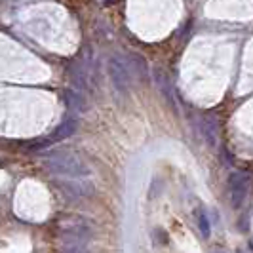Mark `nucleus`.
Here are the masks:
<instances>
[{
	"label": "nucleus",
	"mask_w": 253,
	"mask_h": 253,
	"mask_svg": "<svg viewBox=\"0 0 253 253\" xmlns=\"http://www.w3.org/2000/svg\"><path fill=\"white\" fill-rule=\"evenodd\" d=\"M44 164L48 168V171L53 173L55 177L73 179V177H88L89 175V169L86 168V164L76 154L63 151V149L48 152Z\"/></svg>",
	"instance_id": "obj_1"
},
{
	"label": "nucleus",
	"mask_w": 253,
	"mask_h": 253,
	"mask_svg": "<svg viewBox=\"0 0 253 253\" xmlns=\"http://www.w3.org/2000/svg\"><path fill=\"white\" fill-rule=\"evenodd\" d=\"M109 76L116 93L127 95L129 93V63L122 59V55L114 53L109 59Z\"/></svg>",
	"instance_id": "obj_2"
},
{
	"label": "nucleus",
	"mask_w": 253,
	"mask_h": 253,
	"mask_svg": "<svg viewBox=\"0 0 253 253\" xmlns=\"http://www.w3.org/2000/svg\"><path fill=\"white\" fill-rule=\"evenodd\" d=\"M89 240V230L82 225H73L65 228L63 250L65 253H86V244Z\"/></svg>",
	"instance_id": "obj_3"
},
{
	"label": "nucleus",
	"mask_w": 253,
	"mask_h": 253,
	"mask_svg": "<svg viewBox=\"0 0 253 253\" xmlns=\"http://www.w3.org/2000/svg\"><path fill=\"white\" fill-rule=\"evenodd\" d=\"M228 189H230V204L234 210L242 208V204L248 196V190H250V175L248 173H242L236 171L228 177Z\"/></svg>",
	"instance_id": "obj_4"
},
{
	"label": "nucleus",
	"mask_w": 253,
	"mask_h": 253,
	"mask_svg": "<svg viewBox=\"0 0 253 253\" xmlns=\"http://www.w3.org/2000/svg\"><path fill=\"white\" fill-rule=\"evenodd\" d=\"M65 194L73 200H80V198H88L93 194V185L89 183L86 177H73V179H63L57 183Z\"/></svg>",
	"instance_id": "obj_5"
},
{
	"label": "nucleus",
	"mask_w": 253,
	"mask_h": 253,
	"mask_svg": "<svg viewBox=\"0 0 253 253\" xmlns=\"http://www.w3.org/2000/svg\"><path fill=\"white\" fill-rule=\"evenodd\" d=\"M129 69L133 71V75L137 76V80L147 84L149 78H151V69H149V63L147 59L141 55V53H129Z\"/></svg>",
	"instance_id": "obj_6"
},
{
	"label": "nucleus",
	"mask_w": 253,
	"mask_h": 253,
	"mask_svg": "<svg viewBox=\"0 0 253 253\" xmlns=\"http://www.w3.org/2000/svg\"><path fill=\"white\" fill-rule=\"evenodd\" d=\"M200 127H202V135H204V139H206V143H208L210 147H215L217 145V129H219L215 114H206V116L202 118Z\"/></svg>",
	"instance_id": "obj_7"
},
{
	"label": "nucleus",
	"mask_w": 253,
	"mask_h": 253,
	"mask_svg": "<svg viewBox=\"0 0 253 253\" xmlns=\"http://www.w3.org/2000/svg\"><path fill=\"white\" fill-rule=\"evenodd\" d=\"M154 82H156V86L158 89L162 91V95H164L166 103H169L171 105V109L173 111H177L175 109V97H173V89H171V84H169V80H168V76L160 71V69H154Z\"/></svg>",
	"instance_id": "obj_8"
},
{
	"label": "nucleus",
	"mask_w": 253,
	"mask_h": 253,
	"mask_svg": "<svg viewBox=\"0 0 253 253\" xmlns=\"http://www.w3.org/2000/svg\"><path fill=\"white\" fill-rule=\"evenodd\" d=\"M71 84L75 86V89L84 91L88 88V71L86 65H82L80 61L71 67Z\"/></svg>",
	"instance_id": "obj_9"
},
{
	"label": "nucleus",
	"mask_w": 253,
	"mask_h": 253,
	"mask_svg": "<svg viewBox=\"0 0 253 253\" xmlns=\"http://www.w3.org/2000/svg\"><path fill=\"white\" fill-rule=\"evenodd\" d=\"M65 101L69 105V109H73L76 114L84 113L88 109V101L82 95V91L78 89H65Z\"/></svg>",
	"instance_id": "obj_10"
},
{
	"label": "nucleus",
	"mask_w": 253,
	"mask_h": 253,
	"mask_svg": "<svg viewBox=\"0 0 253 253\" xmlns=\"http://www.w3.org/2000/svg\"><path fill=\"white\" fill-rule=\"evenodd\" d=\"M76 129H78V118L71 116V118L63 120L59 126L55 127V131L51 133V139H55V141L67 139V137H71V135L75 133Z\"/></svg>",
	"instance_id": "obj_11"
},
{
	"label": "nucleus",
	"mask_w": 253,
	"mask_h": 253,
	"mask_svg": "<svg viewBox=\"0 0 253 253\" xmlns=\"http://www.w3.org/2000/svg\"><path fill=\"white\" fill-rule=\"evenodd\" d=\"M196 223H198V228H200L202 236L208 238L210 236V219H208V215H206V211H204L202 208L196 210Z\"/></svg>",
	"instance_id": "obj_12"
},
{
	"label": "nucleus",
	"mask_w": 253,
	"mask_h": 253,
	"mask_svg": "<svg viewBox=\"0 0 253 253\" xmlns=\"http://www.w3.org/2000/svg\"><path fill=\"white\" fill-rule=\"evenodd\" d=\"M238 253H244V252H238Z\"/></svg>",
	"instance_id": "obj_13"
}]
</instances>
